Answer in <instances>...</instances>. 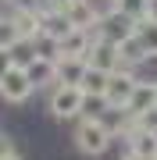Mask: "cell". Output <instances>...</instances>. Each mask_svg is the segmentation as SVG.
Returning a JSON list of instances; mask_svg holds the SVG:
<instances>
[{
    "label": "cell",
    "instance_id": "cell-20",
    "mask_svg": "<svg viewBox=\"0 0 157 160\" xmlns=\"http://www.w3.org/2000/svg\"><path fill=\"white\" fill-rule=\"evenodd\" d=\"M118 160H143V157H139V153H132V149H125V153L118 157Z\"/></svg>",
    "mask_w": 157,
    "mask_h": 160
},
{
    "label": "cell",
    "instance_id": "cell-18",
    "mask_svg": "<svg viewBox=\"0 0 157 160\" xmlns=\"http://www.w3.org/2000/svg\"><path fill=\"white\" fill-rule=\"evenodd\" d=\"M136 128H146V132H157V107L143 110V114H136Z\"/></svg>",
    "mask_w": 157,
    "mask_h": 160
},
{
    "label": "cell",
    "instance_id": "cell-16",
    "mask_svg": "<svg viewBox=\"0 0 157 160\" xmlns=\"http://www.w3.org/2000/svg\"><path fill=\"white\" fill-rule=\"evenodd\" d=\"M22 36H18V29H14V22L7 14H0V50H7L11 43H18Z\"/></svg>",
    "mask_w": 157,
    "mask_h": 160
},
{
    "label": "cell",
    "instance_id": "cell-4",
    "mask_svg": "<svg viewBox=\"0 0 157 160\" xmlns=\"http://www.w3.org/2000/svg\"><path fill=\"white\" fill-rule=\"evenodd\" d=\"M57 4L64 7V14L71 18V25L82 32H89V36H100V11L93 7V0H57Z\"/></svg>",
    "mask_w": 157,
    "mask_h": 160
},
{
    "label": "cell",
    "instance_id": "cell-3",
    "mask_svg": "<svg viewBox=\"0 0 157 160\" xmlns=\"http://www.w3.org/2000/svg\"><path fill=\"white\" fill-rule=\"evenodd\" d=\"M36 92L39 89H36L29 68H22V64H4V71H0V96H4L7 107H25Z\"/></svg>",
    "mask_w": 157,
    "mask_h": 160
},
{
    "label": "cell",
    "instance_id": "cell-9",
    "mask_svg": "<svg viewBox=\"0 0 157 160\" xmlns=\"http://www.w3.org/2000/svg\"><path fill=\"white\" fill-rule=\"evenodd\" d=\"M150 107H157V86H154V78H143L139 75V86H136V92H132V100H128V114H143V110H150Z\"/></svg>",
    "mask_w": 157,
    "mask_h": 160
},
{
    "label": "cell",
    "instance_id": "cell-14",
    "mask_svg": "<svg viewBox=\"0 0 157 160\" xmlns=\"http://www.w3.org/2000/svg\"><path fill=\"white\" fill-rule=\"evenodd\" d=\"M107 82H111V71L89 68L86 78H82V89H86V96H107Z\"/></svg>",
    "mask_w": 157,
    "mask_h": 160
},
{
    "label": "cell",
    "instance_id": "cell-1",
    "mask_svg": "<svg viewBox=\"0 0 157 160\" xmlns=\"http://www.w3.org/2000/svg\"><path fill=\"white\" fill-rule=\"evenodd\" d=\"M114 142V132L107 128L104 118H93V114H82L75 118V132H71V149L86 160H100Z\"/></svg>",
    "mask_w": 157,
    "mask_h": 160
},
{
    "label": "cell",
    "instance_id": "cell-10",
    "mask_svg": "<svg viewBox=\"0 0 157 160\" xmlns=\"http://www.w3.org/2000/svg\"><path fill=\"white\" fill-rule=\"evenodd\" d=\"M86 71H89V61L86 57H68V53L57 57V78L68 82V86H82Z\"/></svg>",
    "mask_w": 157,
    "mask_h": 160
},
{
    "label": "cell",
    "instance_id": "cell-11",
    "mask_svg": "<svg viewBox=\"0 0 157 160\" xmlns=\"http://www.w3.org/2000/svg\"><path fill=\"white\" fill-rule=\"evenodd\" d=\"M43 32L54 36L57 43H61L68 32H75V25H71V18L64 14V7H61V4H57V7H50V11L43 14Z\"/></svg>",
    "mask_w": 157,
    "mask_h": 160
},
{
    "label": "cell",
    "instance_id": "cell-17",
    "mask_svg": "<svg viewBox=\"0 0 157 160\" xmlns=\"http://www.w3.org/2000/svg\"><path fill=\"white\" fill-rule=\"evenodd\" d=\"M0 160H25V153H18V146H14V135L11 132H4V135H0Z\"/></svg>",
    "mask_w": 157,
    "mask_h": 160
},
{
    "label": "cell",
    "instance_id": "cell-15",
    "mask_svg": "<svg viewBox=\"0 0 157 160\" xmlns=\"http://www.w3.org/2000/svg\"><path fill=\"white\" fill-rule=\"evenodd\" d=\"M139 43H143V50H146V57L157 61V22H150V18H143L139 22Z\"/></svg>",
    "mask_w": 157,
    "mask_h": 160
},
{
    "label": "cell",
    "instance_id": "cell-7",
    "mask_svg": "<svg viewBox=\"0 0 157 160\" xmlns=\"http://www.w3.org/2000/svg\"><path fill=\"white\" fill-rule=\"evenodd\" d=\"M139 32V18L136 14H128V11H111L104 22H100V36H107V39H114V43H125V39H132V36Z\"/></svg>",
    "mask_w": 157,
    "mask_h": 160
},
{
    "label": "cell",
    "instance_id": "cell-12",
    "mask_svg": "<svg viewBox=\"0 0 157 160\" xmlns=\"http://www.w3.org/2000/svg\"><path fill=\"white\" fill-rule=\"evenodd\" d=\"M125 149H132V153H139L143 160H157V132L136 128L132 135L125 139Z\"/></svg>",
    "mask_w": 157,
    "mask_h": 160
},
{
    "label": "cell",
    "instance_id": "cell-6",
    "mask_svg": "<svg viewBox=\"0 0 157 160\" xmlns=\"http://www.w3.org/2000/svg\"><path fill=\"white\" fill-rule=\"evenodd\" d=\"M86 61H89V68H100V71H118V68H125V64H122V50H118V43L107 39V36H93Z\"/></svg>",
    "mask_w": 157,
    "mask_h": 160
},
{
    "label": "cell",
    "instance_id": "cell-8",
    "mask_svg": "<svg viewBox=\"0 0 157 160\" xmlns=\"http://www.w3.org/2000/svg\"><path fill=\"white\" fill-rule=\"evenodd\" d=\"M29 75H32V82H36V89H43V92H50L54 86H57V61H50V57H36L29 64Z\"/></svg>",
    "mask_w": 157,
    "mask_h": 160
},
{
    "label": "cell",
    "instance_id": "cell-21",
    "mask_svg": "<svg viewBox=\"0 0 157 160\" xmlns=\"http://www.w3.org/2000/svg\"><path fill=\"white\" fill-rule=\"evenodd\" d=\"M154 86H157V75H154Z\"/></svg>",
    "mask_w": 157,
    "mask_h": 160
},
{
    "label": "cell",
    "instance_id": "cell-13",
    "mask_svg": "<svg viewBox=\"0 0 157 160\" xmlns=\"http://www.w3.org/2000/svg\"><path fill=\"white\" fill-rule=\"evenodd\" d=\"M0 53H4V64H22V68H29V64L39 57L36 39H18V43H11L7 50H0Z\"/></svg>",
    "mask_w": 157,
    "mask_h": 160
},
{
    "label": "cell",
    "instance_id": "cell-2",
    "mask_svg": "<svg viewBox=\"0 0 157 160\" xmlns=\"http://www.w3.org/2000/svg\"><path fill=\"white\" fill-rule=\"evenodd\" d=\"M82 107H86V89L82 86L57 82L47 92V114L54 121H75V118H82Z\"/></svg>",
    "mask_w": 157,
    "mask_h": 160
},
{
    "label": "cell",
    "instance_id": "cell-19",
    "mask_svg": "<svg viewBox=\"0 0 157 160\" xmlns=\"http://www.w3.org/2000/svg\"><path fill=\"white\" fill-rule=\"evenodd\" d=\"M146 18H150V22H157V0H146Z\"/></svg>",
    "mask_w": 157,
    "mask_h": 160
},
{
    "label": "cell",
    "instance_id": "cell-5",
    "mask_svg": "<svg viewBox=\"0 0 157 160\" xmlns=\"http://www.w3.org/2000/svg\"><path fill=\"white\" fill-rule=\"evenodd\" d=\"M136 86H139V71L136 68H118L111 71V82H107V103L111 107H128Z\"/></svg>",
    "mask_w": 157,
    "mask_h": 160
}]
</instances>
